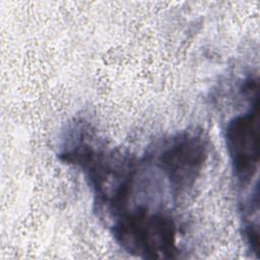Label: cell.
<instances>
[{
  "label": "cell",
  "instance_id": "cell-2",
  "mask_svg": "<svg viewBox=\"0 0 260 260\" xmlns=\"http://www.w3.org/2000/svg\"><path fill=\"white\" fill-rule=\"evenodd\" d=\"M208 156V139L202 130H183L157 142L146 155L167 181L173 197L193 188Z\"/></svg>",
  "mask_w": 260,
  "mask_h": 260
},
{
  "label": "cell",
  "instance_id": "cell-3",
  "mask_svg": "<svg viewBox=\"0 0 260 260\" xmlns=\"http://www.w3.org/2000/svg\"><path fill=\"white\" fill-rule=\"evenodd\" d=\"M258 100L244 114L232 118L226 125L224 138L232 169L238 184L248 185L259 166Z\"/></svg>",
  "mask_w": 260,
  "mask_h": 260
},
{
  "label": "cell",
  "instance_id": "cell-1",
  "mask_svg": "<svg viewBox=\"0 0 260 260\" xmlns=\"http://www.w3.org/2000/svg\"><path fill=\"white\" fill-rule=\"evenodd\" d=\"M111 232L126 252L144 259H173L180 252L177 225L170 212L147 203L130 206L113 219Z\"/></svg>",
  "mask_w": 260,
  "mask_h": 260
}]
</instances>
